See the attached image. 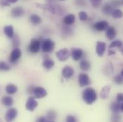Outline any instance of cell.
<instances>
[{
    "label": "cell",
    "mask_w": 123,
    "mask_h": 122,
    "mask_svg": "<svg viewBox=\"0 0 123 122\" xmlns=\"http://www.w3.org/2000/svg\"><path fill=\"white\" fill-rule=\"evenodd\" d=\"M1 102L6 106H11L13 105L14 100L11 96H4L1 99Z\"/></svg>",
    "instance_id": "24"
},
{
    "label": "cell",
    "mask_w": 123,
    "mask_h": 122,
    "mask_svg": "<svg viewBox=\"0 0 123 122\" xmlns=\"http://www.w3.org/2000/svg\"><path fill=\"white\" fill-rule=\"evenodd\" d=\"M42 66L47 69V70H49L50 69H52L54 66H55V62L53 60H52L51 59L49 58H47V59H45L43 63H42Z\"/></svg>",
    "instance_id": "19"
},
{
    "label": "cell",
    "mask_w": 123,
    "mask_h": 122,
    "mask_svg": "<svg viewBox=\"0 0 123 122\" xmlns=\"http://www.w3.org/2000/svg\"><path fill=\"white\" fill-rule=\"evenodd\" d=\"M37 106H38V103L34 99V98L33 96H30L26 103V106H25L26 109L29 111H34V109L37 107Z\"/></svg>",
    "instance_id": "8"
},
{
    "label": "cell",
    "mask_w": 123,
    "mask_h": 122,
    "mask_svg": "<svg viewBox=\"0 0 123 122\" xmlns=\"http://www.w3.org/2000/svg\"><path fill=\"white\" fill-rule=\"evenodd\" d=\"M114 81L116 84H118V85L123 84V76L121 74L120 75H116L114 77Z\"/></svg>",
    "instance_id": "31"
},
{
    "label": "cell",
    "mask_w": 123,
    "mask_h": 122,
    "mask_svg": "<svg viewBox=\"0 0 123 122\" xmlns=\"http://www.w3.org/2000/svg\"><path fill=\"white\" fill-rule=\"evenodd\" d=\"M97 93L92 88H87L82 92V99L83 101L87 104H92L97 100Z\"/></svg>",
    "instance_id": "1"
},
{
    "label": "cell",
    "mask_w": 123,
    "mask_h": 122,
    "mask_svg": "<svg viewBox=\"0 0 123 122\" xmlns=\"http://www.w3.org/2000/svg\"><path fill=\"white\" fill-rule=\"evenodd\" d=\"M21 57H22V51L19 48H14V50L10 54L9 61L12 63H14L18 61Z\"/></svg>",
    "instance_id": "7"
},
{
    "label": "cell",
    "mask_w": 123,
    "mask_h": 122,
    "mask_svg": "<svg viewBox=\"0 0 123 122\" xmlns=\"http://www.w3.org/2000/svg\"><path fill=\"white\" fill-rule=\"evenodd\" d=\"M114 54H115V51L110 50V49L108 51V55H109V56H112V55H114Z\"/></svg>",
    "instance_id": "40"
},
{
    "label": "cell",
    "mask_w": 123,
    "mask_h": 122,
    "mask_svg": "<svg viewBox=\"0 0 123 122\" xmlns=\"http://www.w3.org/2000/svg\"><path fill=\"white\" fill-rule=\"evenodd\" d=\"M17 116V110L14 108H11L6 111L4 119L6 122H12L16 119Z\"/></svg>",
    "instance_id": "6"
},
{
    "label": "cell",
    "mask_w": 123,
    "mask_h": 122,
    "mask_svg": "<svg viewBox=\"0 0 123 122\" xmlns=\"http://www.w3.org/2000/svg\"><path fill=\"white\" fill-rule=\"evenodd\" d=\"M4 34L9 39H12L14 35V27L12 25H8L4 27Z\"/></svg>",
    "instance_id": "16"
},
{
    "label": "cell",
    "mask_w": 123,
    "mask_h": 122,
    "mask_svg": "<svg viewBox=\"0 0 123 122\" xmlns=\"http://www.w3.org/2000/svg\"><path fill=\"white\" fill-rule=\"evenodd\" d=\"M80 67L83 71H89L91 67V65H90V61H87V60H83L80 62Z\"/></svg>",
    "instance_id": "26"
},
{
    "label": "cell",
    "mask_w": 123,
    "mask_h": 122,
    "mask_svg": "<svg viewBox=\"0 0 123 122\" xmlns=\"http://www.w3.org/2000/svg\"><path fill=\"white\" fill-rule=\"evenodd\" d=\"M30 22L31 24H33L34 25H38L42 22V19L39 15L37 14H31L30 17Z\"/></svg>",
    "instance_id": "23"
},
{
    "label": "cell",
    "mask_w": 123,
    "mask_h": 122,
    "mask_svg": "<svg viewBox=\"0 0 123 122\" xmlns=\"http://www.w3.org/2000/svg\"><path fill=\"white\" fill-rule=\"evenodd\" d=\"M122 4V2H121V1H120V0H112V2H111V5L115 8V7H117V6H119L120 5H121Z\"/></svg>",
    "instance_id": "35"
},
{
    "label": "cell",
    "mask_w": 123,
    "mask_h": 122,
    "mask_svg": "<svg viewBox=\"0 0 123 122\" xmlns=\"http://www.w3.org/2000/svg\"><path fill=\"white\" fill-rule=\"evenodd\" d=\"M78 82L81 87H85L89 86L91 83V81L89 76L87 74L81 73L79 74L78 76Z\"/></svg>",
    "instance_id": "4"
},
{
    "label": "cell",
    "mask_w": 123,
    "mask_h": 122,
    "mask_svg": "<svg viewBox=\"0 0 123 122\" xmlns=\"http://www.w3.org/2000/svg\"><path fill=\"white\" fill-rule=\"evenodd\" d=\"M116 99H117V101L118 102H123V93H117V96H116Z\"/></svg>",
    "instance_id": "37"
},
{
    "label": "cell",
    "mask_w": 123,
    "mask_h": 122,
    "mask_svg": "<svg viewBox=\"0 0 123 122\" xmlns=\"http://www.w3.org/2000/svg\"><path fill=\"white\" fill-rule=\"evenodd\" d=\"M5 90H6L7 93L12 95V94H14V93H17L18 89H17V87L16 85H14L13 84H9L6 87Z\"/></svg>",
    "instance_id": "20"
},
{
    "label": "cell",
    "mask_w": 123,
    "mask_h": 122,
    "mask_svg": "<svg viewBox=\"0 0 123 122\" xmlns=\"http://www.w3.org/2000/svg\"><path fill=\"white\" fill-rule=\"evenodd\" d=\"M56 119H57V113L55 111L50 110L47 112V122H55Z\"/></svg>",
    "instance_id": "25"
},
{
    "label": "cell",
    "mask_w": 123,
    "mask_h": 122,
    "mask_svg": "<svg viewBox=\"0 0 123 122\" xmlns=\"http://www.w3.org/2000/svg\"><path fill=\"white\" fill-rule=\"evenodd\" d=\"M120 52H122V54L123 55V46H122V47H121V48H120Z\"/></svg>",
    "instance_id": "42"
},
{
    "label": "cell",
    "mask_w": 123,
    "mask_h": 122,
    "mask_svg": "<svg viewBox=\"0 0 123 122\" xmlns=\"http://www.w3.org/2000/svg\"><path fill=\"white\" fill-rule=\"evenodd\" d=\"M83 56V51L81 49H72L71 52V57L73 60L79 61Z\"/></svg>",
    "instance_id": "11"
},
{
    "label": "cell",
    "mask_w": 123,
    "mask_h": 122,
    "mask_svg": "<svg viewBox=\"0 0 123 122\" xmlns=\"http://www.w3.org/2000/svg\"><path fill=\"white\" fill-rule=\"evenodd\" d=\"M121 111H123V104H121Z\"/></svg>",
    "instance_id": "43"
},
{
    "label": "cell",
    "mask_w": 123,
    "mask_h": 122,
    "mask_svg": "<svg viewBox=\"0 0 123 122\" xmlns=\"http://www.w3.org/2000/svg\"><path fill=\"white\" fill-rule=\"evenodd\" d=\"M108 27H109V23L107 21H99L95 23L93 26L94 29L97 31H106Z\"/></svg>",
    "instance_id": "9"
},
{
    "label": "cell",
    "mask_w": 123,
    "mask_h": 122,
    "mask_svg": "<svg viewBox=\"0 0 123 122\" xmlns=\"http://www.w3.org/2000/svg\"><path fill=\"white\" fill-rule=\"evenodd\" d=\"M61 1H64V0H61Z\"/></svg>",
    "instance_id": "46"
},
{
    "label": "cell",
    "mask_w": 123,
    "mask_h": 122,
    "mask_svg": "<svg viewBox=\"0 0 123 122\" xmlns=\"http://www.w3.org/2000/svg\"><path fill=\"white\" fill-rule=\"evenodd\" d=\"M56 56L60 61H65L69 59L70 53L67 49H62L58 52H57Z\"/></svg>",
    "instance_id": "5"
},
{
    "label": "cell",
    "mask_w": 123,
    "mask_h": 122,
    "mask_svg": "<svg viewBox=\"0 0 123 122\" xmlns=\"http://www.w3.org/2000/svg\"><path fill=\"white\" fill-rule=\"evenodd\" d=\"M40 47H41L40 41L37 39H32L28 46V50L31 54H37L39 52Z\"/></svg>",
    "instance_id": "3"
},
{
    "label": "cell",
    "mask_w": 123,
    "mask_h": 122,
    "mask_svg": "<svg viewBox=\"0 0 123 122\" xmlns=\"http://www.w3.org/2000/svg\"><path fill=\"white\" fill-rule=\"evenodd\" d=\"M12 45L14 48H18L20 46V39L17 35H14L12 37Z\"/></svg>",
    "instance_id": "29"
},
{
    "label": "cell",
    "mask_w": 123,
    "mask_h": 122,
    "mask_svg": "<svg viewBox=\"0 0 123 122\" xmlns=\"http://www.w3.org/2000/svg\"><path fill=\"white\" fill-rule=\"evenodd\" d=\"M121 2H122V4H123V0H122V1H121Z\"/></svg>",
    "instance_id": "45"
},
{
    "label": "cell",
    "mask_w": 123,
    "mask_h": 122,
    "mask_svg": "<svg viewBox=\"0 0 123 122\" xmlns=\"http://www.w3.org/2000/svg\"><path fill=\"white\" fill-rule=\"evenodd\" d=\"M74 69L69 66H66L62 69V76L65 79L71 78L74 74Z\"/></svg>",
    "instance_id": "13"
},
{
    "label": "cell",
    "mask_w": 123,
    "mask_h": 122,
    "mask_svg": "<svg viewBox=\"0 0 123 122\" xmlns=\"http://www.w3.org/2000/svg\"><path fill=\"white\" fill-rule=\"evenodd\" d=\"M110 109L113 113H119L121 111V104L120 102H112L110 105Z\"/></svg>",
    "instance_id": "21"
},
{
    "label": "cell",
    "mask_w": 123,
    "mask_h": 122,
    "mask_svg": "<svg viewBox=\"0 0 123 122\" xmlns=\"http://www.w3.org/2000/svg\"><path fill=\"white\" fill-rule=\"evenodd\" d=\"M106 36L108 39L110 40H112L113 39L115 38L116 35H117V32H116V30L115 29V27H109L107 30H106Z\"/></svg>",
    "instance_id": "14"
},
{
    "label": "cell",
    "mask_w": 123,
    "mask_h": 122,
    "mask_svg": "<svg viewBox=\"0 0 123 122\" xmlns=\"http://www.w3.org/2000/svg\"><path fill=\"white\" fill-rule=\"evenodd\" d=\"M6 1H7L9 3H10V4H11V3H12V4H13V3H16V2L17 1V0H6Z\"/></svg>",
    "instance_id": "41"
},
{
    "label": "cell",
    "mask_w": 123,
    "mask_h": 122,
    "mask_svg": "<svg viewBox=\"0 0 123 122\" xmlns=\"http://www.w3.org/2000/svg\"><path fill=\"white\" fill-rule=\"evenodd\" d=\"M33 93H34V96L36 98H37V99H42V98H44V96H47V92L46 91V89H44V88L39 87L34 88Z\"/></svg>",
    "instance_id": "12"
},
{
    "label": "cell",
    "mask_w": 123,
    "mask_h": 122,
    "mask_svg": "<svg viewBox=\"0 0 123 122\" xmlns=\"http://www.w3.org/2000/svg\"><path fill=\"white\" fill-rule=\"evenodd\" d=\"M0 4H1V5L2 6H8L10 5V3H9L6 0V1L1 0V2H0Z\"/></svg>",
    "instance_id": "38"
},
{
    "label": "cell",
    "mask_w": 123,
    "mask_h": 122,
    "mask_svg": "<svg viewBox=\"0 0 123 122\" xmlns=\"http://www.w3.org/2000/svg\"><path fill=\"white\" fill-rule=\"evenodd\" d=\"M55 42L50 39H46L43 41L42 44V49L44 53H49L55 49Z\"/></svg>",
    "instance_id": "2"
},
{
    "label": "cell",
    "mask_w": 123,
    "mask_h": 122,
    "mask_svg": "<svg viewBox=\"0 0 123 122\" xmlns=\"http://www.w3.org/2000/svg\"><path fill=\"white\" fill-rule=\"evenodd\" d=\"M66 122H77V119L74 116H72V115H69L67 116L66 118Z\"/></svg>",
    "instance_id": "36"
},
{
    "label": "cell",
    "mask_w": 123,
    "mask_h": 122,
    "mask_svg": "<svg viewBox=\"0 0 123 122\" xmlns=\"http://www.w3.org/2000/svg\"><path fill=\"white\" fill-rule=\"evenodd\" d=\"M123 46V42L120 40H115L114 41H112L110 46L109 48L110 49H112V48H121Z\"/></svg>",
    "instance_id": "27"
},
{
    "label": "cell",
    "mask_w": 123,
    "mask_h": 122,
    "mask_svg": "<svg viewBox=\"0 0 123 122\" xmlns=\"http://www.w3.org/2000/svg\"><path fill=\"white\" fill-rule=\"evenodd\" d=\"M24 14V10L22 7L20 6H17V7H14L12 9L11 11V14L12 17H15V18H18L20 17L23 15Z\"/></svg>",
    "instance_id": "15"
},
{
    "label": "cell",
    "mask_w": 123,
    "mask_h": 122,
    "mask_svg": "<svg viewBox=\"0 0 123 122\" xmlns=\"http://www.w3.org/2000/svg\"><path fill=\"white\" fill-rule=\"evenodd\" d=\"M10 70V66L4 61H0V71H8Z\"/></svg>",
    "instance_id": "30"
},
{
    "label": "cell",
    "mask_w": 123,
    "mask_h": 122,
    "mask_svg": "<svg viewBox=\"0 0 123 122\" xmlns=\"http://www.w3.org/2000/svg\"><path fill=\"white\" fill-rule=\"evenodd\" d=\"M107 45L104 42L97 41L96 45V53L99 57H102L106 51Z\"/></svg>",
    "instance_id": "10"
},
{
    "label": "cell",
    "mask_w": 123,
    "mask_h": 122,
    "mask_svg": "<svg viewBox=\"0 0 123 122\" xmlns=\"http://www.w3.org/2000/svg\"><path fill=\"white\" fill-rule=\"evenodd\" d=\"M102 1V0H90V2L94 8H98L100 6Z\"/></svg>",
    "instance_id": "33"
},
{
    "label": "cell",
    "mask_w": 123,
    "mask_h": 122,
    "mask_svg": "<svg viewBox=\"0 0 123 122\" xmlns=\"http://www.w3.org/2000/svg\"><path fill=\"white\" fill-rule=\"evenodd\" d=\"M75 21V16L74 14H68L63 19V23L66 25H72Z\"/></svg>",
    "instance_id": "17"
},
{
    "label": "cell",
    "mask_w": 123,
    "mask_h": 122,
    "mask_svg": "<svg viewBox=\"0 0 123 122\" xmlns=\"http://www.w3.org/2000/svg\"><path fill=\"white\" fill-rule=\"evenodd\" d=\"M112 15L115 19H120L123 17V13L120 9H116L113 10V12L112 13Z\"/></svg>",
    "instance_id": "28"
},
{
    "label": "cell",
    "mask_w": 123,
    "mask_h": 122,
    "mask_svg": "<svg viewBox=\"0 0 123 122\" xmlns=\"http://www.w3.org/2000/svg\"><path fill=\"white\" fill-rule=\"evenodd\" d=\"M111 87L110 86H105L104 87V88L102 89L101 93H100V96L102 99H106L107 98H108L109 95H110V92Z\"/></svg>",
    "instance_id": "18"
},
{
    "label": "cell",
    "mask_w": 123,
    "mask_h": 122,
    "mask_svg": "<svg viewBox=\"0 0 123 122\" xmlns=\"http://www.w3.org/2000/svg\"><path fill=\"white\" fill-rule=\"evenodd\" d=\"M79 18L81 21H86L88 18L87 14L85 12H80L79 13Z\"/></svg>",
    "instance_id": "32"
},
{
    "label": "cell",
    "mask_w": 123,
    "mask_h": 122,
    "mask_svg": "<svg viewBox=\"0 0 123 122\" xmlns=\"http://www.w3.org/2000/svg\"><path fill=\"white\" fill-rule=\"evenodd\" d=\"M121 75L123 76V69L122 70V71H121Z\"/></svg>",
    "instance_id": "44"
},
{
    "label": "cell",
    "mask_w": 123,
    "mask_h": 122,
    "mask_svg": "<svg viewBox=\"0 0 123 122\" xmlns=\"http://www.w3.org/2000/svg\"><path fill=\"white\" fill-rule=\"evenodd\" d=\"M121 120V118L119 115V113H114V115L112 116V121L113 122H120Z\"/></svg>",
    "instance_id": "34"
},
{
    "label": "cell",
    "mask_w": 123,
    "mask_h": 122,
    "mask_svg": "<svg viewBox=\"0 0 123 122\" xmlns=\"http://www.w3.org/2000/svg\"><path fill=\"white\" fill-rule=\"evenodd\" d=\"M37 122H47V119L44 117H40L37 119Z\"/></svg>",
    "instance_id": "39"
},
{
    "label": "cell",
    "mask_w": 123,
    "mask_h": 122,
    "mask_svg": "<svg viewBox=\"0 0 123 122\" xmlns=\"http://www.w3.org/2000/svg\"><path fill=\"white\" fill-rule=\"evenodd\" d=\"M113 10H114V7L110 4H105L102 6V12L105 14H107V15L112 14Z\"/></svg>",
    "instance_id": "22"
}]
</instances>
